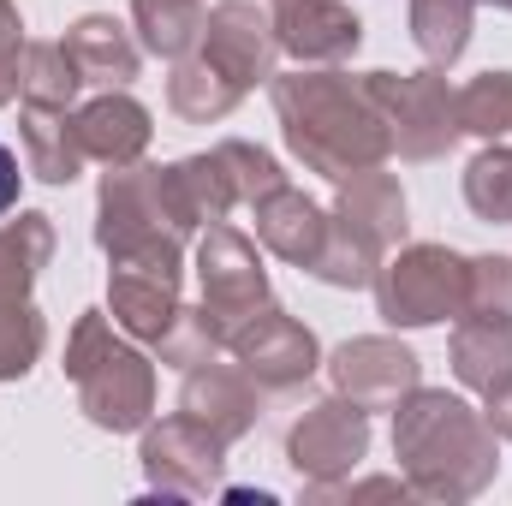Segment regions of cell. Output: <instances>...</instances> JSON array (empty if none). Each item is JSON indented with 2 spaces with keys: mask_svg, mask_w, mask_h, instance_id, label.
<instances>
[{
  "mask_svg": "<svg viewBox=\"0 0 512 506\" xmlns=\"http://www.w3.org/2000/svg\"><path fill=\"white\" fill-rule=\"evenodd\" d=\"M465 316L512 322V256H471V268H465Z\"/></svg>",
  "mask_w": 512,
  "mask_h": 506,
  "instance_id": "obj_34",
  "label": "cell"
},
{
  "mask_svg": "<svg viewBox=\"0 0 512 506\" xmlns=\"http://www.w3.org/2000/svg\"><path fill=\"white\" fill-rule=\"evenodd\" d=\"M382 256H387L382 245H370L358 227H346V221H334V215H328V245H322V256L310 262V274H316L322 286L358 292V286H370V280H376Z\"/></svg>",
  "mask_w": 512,
  "mask_h": 506,
  "instance_id": "obj_30",
  "label": "cell"
},
{
  "mask_svg": "<svg viewBox=\"0 0 512 506\" xmlns=\"http://www.w3.org/2000/svg\"><path fill=\"white\" fill-rule=\"evenodd\" d=\"M54 256V215L42 209H12L0 221V304H18L30 298V286L42 280Z\"/></svg>",
  "mask_w": 512,
  "mask_h": 506,
  "instance_id": "obj_22",
  "label": "cell"
},
{
  "mask_svg": "<svg viewBox=\"0 0 512 506\" xmlns=\"http://www.w3.org/2000/svg\"><path fill=\"white\" fill-rule=\"evenodd\" d=\"M197 233L179 221L173 197H167V167L126 161L102 173L96 191V245L108 256L149 251V245H191Z\"/></svg>",
  "mask_w": 512,
  "mask_h": 506,
  "instance_id": "obj_5",
  "label": "cell"
},
{
  "mask_svg": "<svg viewBox=\"0 0 512 506\" xmlns=\"http://www.w3.org/2000/svg\"><path fill=\"white\" fill-rule=\"evenodd\" d=\"M221 352H227V346H221V328L209 322L203 304H179L173 328L155 340V358H161L167 370H197V364H209V358H221Z\"/></svg>",
  "mask_w": 512,
  "mask_h": 506,
  "instance_id": "obj_32",
  "label": "cell"
},
{
  "mask_svg": "<svg viewBox=\"0 0 512 506\" xmlns=\"http://www.w3.org/2000/svg\"><path fill=\"white\" fill-rule=\"evenodd\" d=\"M465 209L489 227H512V149L507 143H483L465 161Z\"/></svg>",
  "mask_w": 512,
  "mask_h": 506,
  "instance_id": "obj_29",
  "label": "cell"
},
{
  "mask_svg": "<svg viewBox=\"0 0 512 506\" xmlns=\"http://www.w3.org/2000/svg\"><path fill=\"white\" fill-rule=\"evenodd\" d=\"M215 161L227 167V179H233V197L251 209L256 197H268L274 185H286V173H280V161L268 155V149H256L245 137H221L215 143Z\"/></svg>",
  "mask_w": 512,
  "mask_h": 506,
  "instance_id": "obj_33",
  "label": "cell"
},
{
  "mask_svg": "<svg viewBox=\"0 0 512 506\" xmlns=\"http://www.w3.org/2000/svg\"><path fill=\"white\" fill-rule=\"evenodd\" d=\"M60 370L78 387V411L108 435H131L155 417V364L131 346V334H120L108 310H84L72 322Z\"/></svg>",
  "mask_w": 512,
  "mask_h": 506,
  "instance_id": "obj_3",
  "label": "cell"
},
{
  "mask_svg": "<svg viewBox=\"0 0 512 506\" xmlns=\"http://www.w3.org/2000/svg\"><path fill=\"white\" fill-rule=\"evenodd\" d=\"M18 137H24V167L42 185H72L84 173V143L72 126V108H18Z\"/></svg>",
  "mask_w": 512,
  "mask_h": 506,
  "instance_id": "obj_20",
  "label": "cell"
},
{
  "mask_svg": "<svg viewBox=\"0 0 512 506\" xmlns=\"http://www.w3.org/2000/svg\"><path fill=\"white\" fill-rule=\"evenodd\" d=\"M18 66H24V18L18 0H0V108L18 102Z\"/></svg>",
  "mask_w": 512,
  "mask_h": 506,
  "instance_id": "obj_35",
  "label": "cell"
},
{
  "mask_svg": "<svg viewBox=\"0 0 512 506\" xmlns=\"http://www.w3.org/2000/svg\"><path fill=\"white\" fill-rule=\"evenodd\" d=\"M72 126H78L84 155L102 161V167L143 161V149H149V137H155L149 108H143L131 90H102V96H90L84 108H72Z\"/></svg>",
  "mask_w": 512,
  "mask_h": 506,
  "instance_id": "obj_17",
  "label": "cell"
},
{
  "mask_svg": "<svg viewBox=\"0 0 512 506\" xmlns=\"http://www.w3.org/2000/svg\"><path fill=\"white\" fill-rule=\"evenodd\" d=\"M465 268L453 245H399L376 268V316L387 328H435L465 316Z\"/></svg>",
  "mask_w": 512,
  "mask_h": 506,
  "instance_id": "obj_4",
  "label": "cell"
},
{
  "mask_svg": "<svg viewBox=\"0 0 512 506\" xmlns=\"http://www.w3.org/2000/svg\"><path fill=\"white\" fill-rule=\"evenodd\" d=\"M197 286H203V310H209V322L221 328V346H227L268 304V268H262L256 239H245L227 221L203 227L197 233Z\"/></svg>",
  "mask_w": 512,
  "mask_h": 506,
  "instance_id": "obj_9",
  "label": "cell"
},
{
  "mask_svg": "<svg viewBox=\"0 0 512 506\" xmlns=\"http://www.w3.org/2000/svg\"><path fill=\"white\" fill-rule=\"evenodd\" d=\"M179 411L191 423H203L215 441H245L256 423H262V387H256L239 364H197L185 370V387H179Z\"/></svg>",
  "mask_w": 512,
  "mask_h": 506,
  "instance_id": "obj_15",
  "label": "cell"
},
{
  "mask_svg": "<svg viewBox=\"0 0 512 506\" xmlns=\"http://www.w3.org/2000/svg\"><path fill=\"white\" fill-rule=\"evenodd\" d=\"M60 42H66L72 66L84 72V84H96V90H131V78L143 66V48H137L131 24H120L114 12H84Z\"/></svg>",
  "mask_w": 512,
  "mask_h": 506,
  "instance_id": "obj_18",
  "label": "cell"
},
{
  "mask_svg": "<svg viewBox=\"0 0 512 506\" xmlns=\"http://www.w3.org/2000/svg\"><path fill=\"white\" fill-rule=\"evenodd\" d=\"M167 197H173V209H179V221H185L191 233H203V227H215V221H227V215L239 209L233 179H227V167L215 161V149L185 155V161H167Z\"/></svg>",
  "mask_w": 512,
  "mask_h": 506,
  "instance_id": "obj_21",
  "label": "cell"
},
{
  "mask_svg": "<svg viewBox=\"0 0 512 506\" xmlns=\"http://www.w3.org/2000/svg\"><path fill=\"white\" fill-rule=\"evenodd\" d=\"M376 108H382L387 131H393V155L405 161H441L465 131H459V108H453V84L441 66L423 72H364Z\"/></svg>",
  "mask_w": 512,
  "mask_h": 506,
  "instance_id": "obj_6",
  "label": "cell"
},
{
  "mask_svg": "<svg viewBox=\"0 0 512 506\" xmlns=\"http://www.w3.org/2000/svg\"><path fill=\"white\" fill-rule=\"evenodd\" d=\"M328 364V376H334V393H346L352 405H364V411H393L417 381H423V364H417V352L405 346V340H393V334H358V340H346L334 358H322Z\"/></svg>",
  "mask_w": 512,
  "mask_h": 506,
  "instance_id": "obj_12",
  "label": "cell"
},
{
  "mask_svg": "<svg viewBox=\"0 0 512 506\" xmlns=\"http://www.w3.org/2000/svg\"><path fill=\"white\" fill-rule=\"evenodd\" d=\"M477 6H495V12H512V0H477Z\"/></svg>",
  "mask_w": 512,
  "mask_h": 506,
  "instance_id": "obj_38",
  "label": "cell"
},
{
  "mask_svg": "<svg viewBox=\"0 0 512 506\" xmlns=\"http://www.w3.org/2000/svg\"><path fill=\"white\" fill-rule=\"evenodd\" d=\"M483 417H489V429H495L501 441H512V376L483 393Z\"/></svg>",
  "mask_w": 512,
  "mask_h": 506,
  "instance_id": "obj_36",
  "label": "cell"
},
{
  "mask_svg": "<svg viewBox=\"0 0 512 506\" xmlns=\"http://www.w3.org/2000/svg\"><path fill=\"white\" fill-rule=\"evenodd\" d=\"M227 352L239 358V370H245L262 393H292V387H304V381L322 370L316 334H310L292 310H280L274 298L227 340Z\"/></svg>",
  "mask_w": 512,
  "mask_h": 506,
  "instance_id": "obj_11",
  "label": "cell"
},
{
  "mask_svg": "<svg viewBox=\"0 0 512 506\" xmlns=\"http://www.w3.org/2000/svg\"><path fill=\"white\" fill-rule=\"evenodd\" d=\"M328 215L346 221V227H358V233H364L370 245H382V251H399L405 233H411V221H405V191H399V179H393L387 167H364V173L340 179Z\"/></svg>",
  "mask_w": 512,
  "mask_h": 506,
  "instance_id": "obj_19",
  "label": "cell"
},
{
  "mask_svg": "<svg viewBox=\"0 0 512 506\" xmlns=\"http://www.w3.org/2000/svg\"><path fill=\"white\" fill-rule=\"evenodd\" d=\"M405 24H411V42H417V54H423L429 66L453 72V66L465 60V48H471L477 0H411Z\"/></svg>",
  "mask_w": 512,
  "mask_h": 506,
  "instance_id": "obj_26",
  "label": "cell"
},
{
  "mask_svg": "<svg viewBox=\"0 0 512 506\" xmlns=\"http://www.w3.org/2000/svg\"><path fill=\"white\" fill-rule=\"evenodd\" d=\"M447 358H453V376L471 393H489L512 376V322L495 316H459L453 322V340H447Z\"/></svg>",
  "mask_w": 512,
  "mask_h": 506,
  "instance_id": "obj_23",
  "label": "cell"
},
{
  "mask_svg": "<svg viewBox=\"0 0 512 506\" xmlns=\"http://www.w3.org/2000/svg\"><path fill=\"white\" fill-rule=\"evenodd\" d=\"M48 352V322L30 298L0 304V381H24L36 370V358Z\"/></svg>",
  "mask_w": 512,
  "mask_h": 506,
  "instance_id": "obj_31",
  "label": "cell"
},
{
  "mask_svg": "<svg viewBox=\"0 0 512 506\" xmlns=\"http://www.w3.org/2000/svg\"><path fill=\"white\" fill-rule=\"evenodd\" d=\"M131 30H137V48L155 54V60H185L203 48V30H209V6L203 0H131Z\"/></svg>",
  "mask_w": 512,
  "mask_h": 506,
  "instance_id": "obj_24",
  "label": "cell"
},
{
  "mask_svg": "<svg viewBox=\"0 0 512 506\" xmlns=\"http://www.w3.org/2000/svg\"><path fill=\"white\" fill-rule=\"evenodd\" d=\"M18 191H24V173H18V155L0 143V221L18 209Z\"/></svg>",
  "mask_w": 512,
  "mask_h": 506,
  "instance_id": "obj_37",
  "label": "cell"
},
{
  "mask_svg": "<svg viewBox=\"0 0 512 506\" xmlns=\"http://www.w3.org/2000/svg\"><path fill=\"white\" fill-rule=\"evenodd\" d=\"M84 72L72 66L66 42H24V66H18V102L30 108H78Z\"/></svg>",
  "mask_w": 512,
  "mask_h": 506,
  "instance_id": "obj_27",
  "label": "cell"
},
{
  "mask_svg": "<svg viewBox=\"0 0 512 506\" xmlns=\"http://www.w3.org/2000/svg\"><path fill=\"white\" fill-rule=\"evenodd\" d=\"M239 102H245V90H239L233 78H221V72L203 60V48L185 54V60H173V72H167V108H173L185 126H215V120H227Z\"/></svg>",
  "mask_w": 512,
  "mask_h": 506,
  "instance_id": "obj_25",
  "label": "cell"
},
{
  "mask_svg": "<svg viewBox=\"0 0 512 506\" xmlns=\"http://www.w3.org/2000/svg\"><path fill=\"white\" fill-rule=\"evenodd\" d=\"M370 459V411L352 405L346 393L316 399L292 429H286V465L304 489H328L346 483L358 465Z\"/></svg>",
  "mask_w": 512,
  "mask_h": 506,
  "instance_id": "obj_10",
  "label": "cell"
},
{
  "mask_svg": "<svg viewBox=\"0 0 512 506\" xmlns=\"http://www.w3.org/2000/svg\"><path fill=\"white\" fill-rule=\"evenodd\" d=\"M108 316L137 346H155L179 316V280H185V245H149V251L108 256Z\"/></svg>",
  "mask_w": 512,
  "mask_h": 506,
  "instance_id": "obj_8",
  "label": "cell"
},
{
  "mask_svg": "<svg viewBox=\"0 0 512 506\" xmlns=\"http://www.w3.org/2000/svg\"><path fill=\"white\" fill-rule=\"evenodd\" d=\"M393 459L417 501L459 506L501 477V435L465 393L417 381L393 405Z\"/></svg>",
  "mask_w": 512,
  "mask_h": 506,
  "instance_id": "obj_2",
  "label": "cell"
},
{
  "mask_svg": "<svg viewBox=\"0 0 512 506\" xmlns=\"http://www.w3.org/2000/svg\"><path fill=\"white\" fill-rule=\"evenodd\" d=\"M280 54L298 66H346L364 42V18L346 0H268Z\"/></svg>",
  "mask_w": 512,
  "mask_h": 506,
  "instance_id": "obj_14",
  "label": "cell"
},
{
  "mask_svg": "<svg viewBox=\"0 0 512 506\" xmlns=\"http://www.w3.org/2000/svg\"><path fill=\"white\" fill-rule=\"evenodd\" d=\"M453 108H459V131L465 137L512 149V72H477L471 84L453 90Z\"/></svg>",
  "mask_w": 512,
  "mask_h": 506,
  "instance_id": "obj_28",
  "label": "cell"
},
{
  "mask_svg": "<svg viewBox=\"0 0 512 506\" xmlns=\"http://www.w3.org/2000/svg\"><path fill=\"white\" fill-rule=\"evenodd\" d=\"M251 215H256V245L310 274V262L328 245V209H322L316 197H304V191L286 179V185H274L268 197H256Z\"/></svg>",
  "mask_w": 512,
  "mask_h": 506,
  "instance_id": "obj_16",
  "label": "cell"
},
{
  "mask_svg": "<svg viewBox=\"0 0 512 506\" xmlns=\"http://www.w3.org/2000/svg\"><path fill=\"white\" fill-rule=\"evenodd\" d=\"M268 96L280 114V137L292 161H304V173H322L340 185L364 167H387L393 131L364 78L340 66H298V72H274Z\"/></svg>",
  "mask_w": 512,
  "mask_h": 506,
  "instance_id": "obj_1",
  "label": "cell"
},
{
  "mask_svg": "<svg viewBox=\"0 0 512 506\" xmlns=\"http://www.w3.org/2000/svg\"><path fill=\"white\" fill-rule=\"evenodd\" d=\"M203 60L221 78H233L239 90L268 84L274 66H280V36H274L268 6H256V0H221L209 12V30H203Z\"/></svg>",
  "mask_w": 512,
  "mask_h": 506,
  "instance_id": "obj_13",
  "label": "cell"
},
{
  "mask_svg": "<svg viewBox=\"0 0 512 506\" xmlns=\"http://www.w3.org/2000/svg\"><path fill=\"white\" fill-rule=\"evenodd\" d=\"M143 447H137V465H143V483L149 495H167V501H209L227 477V441H215L203 423H191L185 411L173 417H149L143 429Z\"/></svg>",
  "mask_w": 512,
  "mask_h": 506,
  "instance_id": "obj_7",
  "label": "cell"
}]
</instances>
